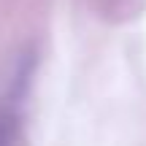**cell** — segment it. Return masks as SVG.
Wrapping results in <instances>:
<instances>
[{
    "instance_id": "6da1fadb",
    "label": "cell",
    "mask_w": 146,
    "mask_h": 146,
    "mask_svg": "<svg viewBox=\"0 0 146 146\" xmlns=\"http://www.w3.org/2000/svg\"><path fill=\"white\" fill-rule=\"evenodd\" d=\"M30 81V70L22 68L16 78L5 87L0 98V146H19V130H22V100Z\"/></svg>"
}]
</instances>
